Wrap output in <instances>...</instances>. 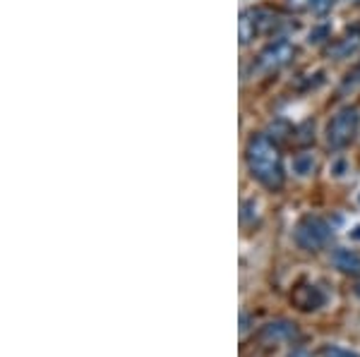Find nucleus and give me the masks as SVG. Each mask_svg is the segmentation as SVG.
I'll return each mask as SVG.
<instances>
[{"label":"nucleus","mask_w":360,"mask_h":357,"mask_svg":"<svg viewBox=\"0 0 360 357\" xmlns=\"http://www.w3.org/2000/svg\"><path fill=\"white\" fill-rule=\"evenodd\" d=\"M245 161H248L250 175L262 187L271 189V192L283 187V182H286L283 159H281V151H278L276 142L271 140V137H266V135L250 137Z\"/></svg>","instance_id":"1"},{"label":"nucleus","mask_w":360,"mask_h":357,"mask_svg":"<svg viewBox=\"0 0 360 357\" xmlns=\"http://www.w3.org/2000/svg\"><path fill=\"white\" fill-rule=\"evenodd\" d=\"M293 238L300 250L319 252L332 243V228H329V223L319 216H303L293 230Z\"/></svg>","instance_id":"2"},{"label":"nucleus","mask_w":360,"mask_h":357,"mask_svg":"<svg viewBox=\"0 0 360 357\" xmlns=\"http://www.w3.org/2000/svg\"><path fill=\"white\" fill-rule=\"evenodd\" d=\"M281 27H283V20L274 10H266V8L248 10V13L240 15V25H238V29H240V43L252 41L259 34L269 36V34L278 32Z\"/></svg>","instance_id":"3"},{"label":"nucleus","mask_w":360,"mask_h":357,"mask_svg":"<svg viewBox=\"0 0 360 357\" xmlns=\"http://www.w3.org/2000/svg\"><path fill=\"white\" fill-rule=\"evenodd\" d=\"M360 128V115L356 108H341L332 118L327 128V142L332 149H346L348 144L356 140Z\"/></svg>","instance_id":"4"},{"label":"nucleus","mask_w":360,"mask_h":357,"mask_svg":"<svg viewBox=\"0 0 360 357\" xmlns=\"http://www.w3.org/2000/svg\"><path fill=\"white\" fill-rule=\"evenodd\" d=\"M295 55V46L286 39H278V41L269 43L262 53L257 55V67L264 72H276L281 67H286Z\"/></svg>","instance_id":"5"},{"label":"nucleus","mask_w":360,"mask_h":357,"mask_svg":"<svg viewBox=\"0 0 360 357\" xmlns=\"http://www.w3.org/2000/svg\"><path fill=\"white\" fill-rule=\"evenodd\" d=\"M291 302L300 309V312H315V309L324 307L327 295H324L322 288H317L315 283H303L293 290Z\"/></svg>","instance_id":"6"},{"label":"nucleus","mask_w":360,"mask_h":357,"mask_svg":"<svg viewBox=\"0 0 360 357\" xmlns=\"http://www.w3.org/2000/svg\"><path fill=\"white\" fill-rule=\"evenodd\" d=\"M298 326L293 321H286V319H278V321H269L266 326H262L259 331V338L264 343H293L298 341Z\"/></svg>","instance_id":"7"},{"label":"nucleus","mask_w":360,"mask_h":357,"mask_svg":"<svg viewBox=\"0 0 360 357\" xmlns=\"http://www.w3.org/2000/svg\"><path fill=\"white\" fill-rule=\"evenodd\" d=\"M358 48H360V27H353L346 36H341L339 41L329 46L327 55L334 58V60H344V58H351Z\"/></svg>","instance_id":"8"},{"label":"nucleus","mask_w":360,"mask_h":357,"mask_svg":"<svg viewBox=\"0 0 360 357\" xmlns=\"http://www.w3.org/2000/svg\"><path fill=\"white\" fill-rule=\"evenodd\" d=\"M336 0H286V5L293 13H307V15H327L334 8Z\"/></svg>","instance_id":"9"},{"label":"nucleus","mask_w":360,"mask_h":357,"mask_svg":"<svg viewBox=\"0 0 360 357\" xmlns=\"http://www.w3.org/2000/svg\"><path fill=\"white\" fill-rule=\"evenodd\" d=\"M334 267L346 276H360V255L353 250H336L332 257Z\"/></svg>","instance_id":"10"},{"label":"nucleus","mask_w":360,"mask_h":357,"mask_svg":"<svg viewBox=\"0 0 360 357\" xmlns=\"http://www.w3.org/2000/svg\"><path fill=\"white\" fill-rule=\"evenodd\" d=\"M312 170H315V156H312V154H298V156H293V173L295 175L307 177Z\"/></svg>","instance_id":"11"},{"label":"nucleus","mask_w":360,"mask_h":357,"mask_svg":"<svg viewBox=\"0 0 360 357\" xmlns=\"http://www.w3.org/2000/svg\"><path fill=\"white\" fill-rule=\"evenodd\" d=\"M322 357H360V353H353V350L341 348V345H324Z\"/></svg>","instance_id":"12"},{"label":"nucleus","mask_w":360,"mask_h":357,"mask_svg":"<svg viewBox=\"0 0 360 357\" xmlns=\"http://www.w3.org/2000/svg\"><path fill=\"white\" fill-rule=\"evenodd\" d=\"M286 357H312V355H310V350H305V348H293Z\"/></svg>","instance_id":"13"},{"label":"nucleus","mask_w":360,"mask_h":357,"mask_svg":"<svg viewBox=\"0 0 360 357\" xmlns=\"http://www.w3.org/2000/svg\"><path fill=\"white\" fill-rule=\"evenodd\" d=\"M348 235H351V240H360V226H356V228H353V230H351V233H348Z\"/></svg>","instance_id":"14"},{"label":"nucleus","mask_w":360,"mask_h":357,"mask_svg":"<svg viewBox=\"0 0 360 357\" xmlns=\"http://www.w3.org/2000/svg\"><path fill=\"white\" fill-rule=\"evenodd\" d=\"M356 295H358V297H360V283H358V285H356Z\"/></svg>","instance_id":"15"}]
</instances>
